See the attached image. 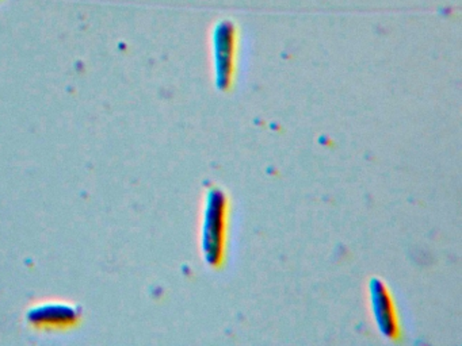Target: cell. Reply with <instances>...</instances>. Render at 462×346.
<instances>
[{
	"instance_id": "obj_2",
	"label": "cell",
	"mask_w": 462,
	"mask_h": 346,
	"mask_svg": "<svg viewBox=\"0 0 462 346\" xmlns=\"http://www.w3.org/2000/svg\"><path fill=\"white\" fill-rule=\"evenodd\" d=\"M372 302L378 326L383 329V334H393L394 329H396L393 324V311H392L385 288L378 281H373L372 284Z\"/></svg>"
},
{
	"instance_id": "obj_1",
	"label": "cell",
	"mask_w": 462,
	"mask_h": 346,
	"mask_svg": "<svg viewBox=\"0 0 462 346\" xmlns=\"http://www.w3.org/2000/svg\"><path fill=\"white\" fill-rule=\"evenodd\" d=\"M216 78L220 88H226L234 77L236 59L237 32L232 22H218L212 35Z\"/></svg>"
}]
</instances>
